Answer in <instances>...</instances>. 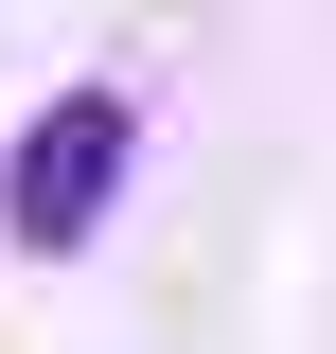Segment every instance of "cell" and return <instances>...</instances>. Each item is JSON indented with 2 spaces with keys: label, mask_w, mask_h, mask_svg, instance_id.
Instances as JSON below:
<instances>
[{
  "label": "cell",
  "mask_w": 336,
  "mask_h": 354,
  "mask_svg": "<svg viewBox=\"0 0 336 354\" xmlns=\"http://www.w3.org/2000/svg\"><path fill=\"white\" fill-rule=\"evenodd\" d=\"M124 160H142V106L124 88H53L36 124H18V160H0V230H18V248H88V230H106V195H124Z\"/></svg>",
  "instance_id": "cell-1"
}]
</instances>
